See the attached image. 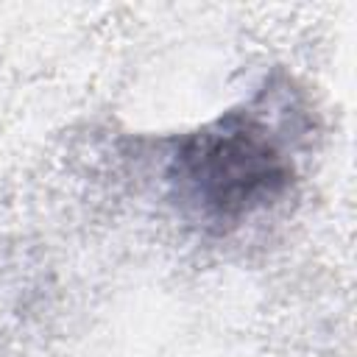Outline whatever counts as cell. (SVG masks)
<instances>
[{
  "label": "cell",
  "mask_w": 357,
  "mask_h": 357,
  "mask_svg": "<svg viewBox=\"0 0 357 357\" xmlns=\"http://www.w3.org/2000/svg\"><path fill=\"white\" fill-rule=\"evenodd\" d=\"M167 178L181 206L223 226L279 201L293 181V156L257 112H226L178 142Z\"/></svg>",
  "instance_id": "obj_1"
}]
</instances>
